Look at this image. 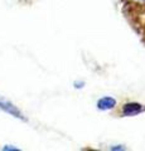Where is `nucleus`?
<instances>
[{
    "label": "nucleus",
    "mask_w": 145,
    "mask_h": 151,
    "mask_svg": "<svg viewBox=\"0 0 145 151\" xmlns=\"http://www.w3.org/2000/svg\"><path fill=\"white\" fill-rule=\"evenodd\" d=\"M145 111V107L140 103L136 102H130V103H125L123 110H121V115L123 116H136L139 113H141Z\"/></svg>",
    "instance_id": "1"
},
{
    "label": "nucleus",
    "mask_w": 145,
    "mask_h": 151,
    "mask_svg": "<svg viewBox=\"0 0 145 151\" xmlns=\"http://www.w3.org/2000/svg\"><path fill=\"white\" fill-rule=\"evenodd\" d=\"M116 106V101L112 97H104L97 102V107L100 110H111Z\"/></svg>",
    "instance_id": "2"
}]
</instances>
